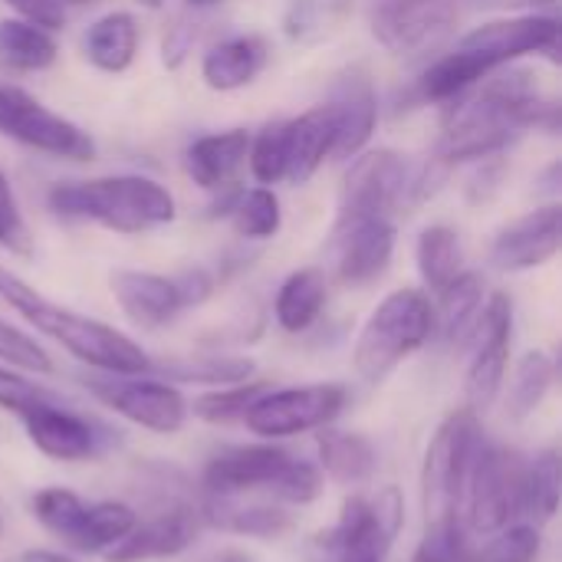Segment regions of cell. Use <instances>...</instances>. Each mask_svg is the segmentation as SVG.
<instances>
[{"label": "cell", "instance_id": "6da1fadb", "mask_svg": "<svg viewBox=\"0 0 562 562\" xmlns=\"http://www.w3.org/2000/svg\"><path fill=\"white\" fill-rule=\"evenodd\" d=\"M454 99H458V105H451V112L445 119V138L435 155L448 168L454 161L497 155L520 135V128L540 125V122H547L543 115L557 112L553 102L540 99V92L530 82V72H524V69L491 79L481 92L454 95Z\"/></svg>", "mask_w": 562, "mask_h": 562}, {"label": "cell", "instance_id": "7a4b0ae2", "mask_svg": "<svg viewBox=\"0 0 562 562\" xmlns=\"http://www.w3.org/2000/svg\"><path fill=\"white\" fill-rule=\"evenodd\" d=\"M0 300L10 310H16L33 329L56 339L69 356H76L79 362H86L95 372L145 375L151 366L148 352L138 342H132L125 333H119L99 319L79 316L66 306H56L53 300L40 296L30 283H23L7 267H0Z\"/></svg>", "mask_w": 562, "mask_h": 562}, {"label": "cell", "instance_id": "3957f363", "mask_svg": "<svg viewBox=\"0 0 562 562\" xmlns=\"http://www.w3.org/2000/svg\"><path fill=\"white\" fill-rule=\"evenodd\" d=\"M49 204L63 217L99 221L122 234H138L175 221V198L158 181L138 175L56 184L49 191Z\"/></svg>", "mask_w": 562, "mask_h": 562}, {"label": "cell", "instance_id": "277c9868", "mask_svg": "<svg viewBox=\"0 0 562 562\" xmlns=\"http://www.w3.org/2000/svg\"><path fill=\"white\" fill-rule=\"evenodd\" d=\"M431 336L435 306L428 303V296L422 290H395L366 319L352 349V366L362 382L379 385Z\"/></svg>", "mask_w": 562, "mask_h": 562}, {"label": "cell", "instance_id": "5b68a950", "mask_svg": "<svg viewBox=\"0 0 562 562\" xmlns=\"http://www.w3.org/2000/svg\"><path fill=\"white\" fill-rule=\"evenodd\" d=\"M402 517L405 504L398 487H385L379 497H349L339 520L313 537L310 557L313 562H385Z\"/></svg>", "mask_w": 562, "mask_h": 562}, {"label": "cell", "instance_id": "8992f818", "mask_svg": "<svg viewBox=\"0 0 562 562\" xmlns=\"http://www.w3.org/2000/svg\"><path fill=\"white\" fill-rule=\"evenodd\" d=\"M481 441H484L481 422H477V412L471 408L451 412L431 435V445L425 451V468H422L425 527L458 520L464 481H468V471Z\"/></svg>", "mask_w": 562, "mask_h": 562}, {"label": "cell", "instance_id": "52a82bcc", "mask_svg": "<svg viewBox=\"0 0 562 562\" xmlns=\"http://www.w3.org/2000/svg\"><path fill=\"white\" fill-rule=\"evenodd\" d=\"M524 471L527 464L517 451L481 441L464 481V497L458 510L461 527L468 533L491 537L517 524V517L524 514Z\"/></svg>", "mask_w": 562, "mask_h": 562}, {"label": "cell", "instance_id": "ba28073f", "mask_svg": "<svg viewBox=\"0 0 562 562\" xmlns=\"http://www.w3.org/2000/svg\"><path fill=\"white\" fill-rule=\"evenodd\" d=\"M82 385L102 405H109L115 415H122L125 422H132L145 431L175 435L184 428L188 402L165 379H148V372L145 375H109V372H102V375H86Z\"/></svg>", "mask_w": 562, "mask_h": 562}, {"label": "cell", "instance_id": "9c48e42d", "mask_svg": "<svg viewBox=\"0 0 562 562\" xmlns=\"http://www.w3.org/2000/svg\"><path fill=\"white\" fill-rule=\"evenodd\" d=\"M346 408L342 385H300V389H267L244 415L247 428L263 441L296 438L326 428Z\"/></svg>", "mask_w": 562, "mask_h": 562}, {"label": "cell", "instance_id": "30bf717a", "mask_svg": "<svg viewBox=\"0 0 562 562\" xmlns=\"http://www.w3.org/2000/svg\"><path fill=\"white\" fill-rule=\"evenodd\" d=\"M0 132L20 145L72 161H89L95 155V142L79 125L49 112L40 99H33L20 86H7V82H0Z\"/></svg>", "mask_w": 562, "mask_h": 562}, {"label": "cell", "instance_id": "8fae6325", "mask_svg": "<svg viewBox=\"0 0 562 562\" xmlns=\"http://www.w3.org/2000/svg\"><path fill=\"white\" fill-rule=\"evenodd\" d=\"M471 3L474 0H375L369 26L389 53L408 56L448 36Z\"/></svg>", "mask_w": 562, "mask_h": 562}, {"label": "cell", "instance_id": "7c38bea8", "mask_svg": "<svg viewBox=\"0 0 562 562\" xmlns=\"http://www.w3.org/2000/svg\"><path fill=\"white\" fill-rule=\"evenodd\" d=\"M474 339H477V349L468 366L464 392H468L471 412H487L497 402V395L507 382V366H510L514 306L504 293H494L491 303L481 310Z\"/></svg>", "mask_w": 562, "mask_h": 562}, {"label": "cell", "instance_id": "4fadbf2b", "mask_svg": "<svg viewBox=\"0 0 562 562\" xmlns=\"http://www.w3.org/2000/svg\"><path fill=\"white\" fill-rule=\"evenodd\" d=\"M408 168L412 161L392 148L356 158L342 184L339 224H352L362 217H389L392 207H402V188Z\"/></svg>", "mask_w": 562, "mask_h": 562}, {"label": "cell", "instance_id": "5bb4252c", "mask_svg": "<svg viewBox=\"0 0 562 562\" xmlns=\"http://www.w3.org/2000/svg\"><path fill=\"white\" fill-rule=\"evenodd\" d=\"M293 458L277 448L273 441L267 445H237L221 454H214L204 468V491L221 494V497H240L254 491H270L273 481L283 474V468Z\"/></svg>", "mask_w": 562, "mask_h": 562}, {"label": "cell", "instance_id": "9a60e30c", "mask_svg": "<svg viewBox=\"0 0 562 562\" xmlns=\"http://www.w3.org/2000/svg\"><path fill=\"white\" fill-rule=\"evenodd\" d=\"M201 530L198 510L188 504H171L158 510L151 520L135 524L109 553H102L105 562H148V560H171L184 553Z\"/></svg>", "mask_w": 562, "mask_h": 562}, {"label": "cell", "instance_id": "2e32d148", "mask_svg": "<svg viewBox=\"0 0 562 562\" xmlns=\"http://www.w3.org/2000/svg\"><path fill=\"white\" fill-rule=\"evenodd\" d=\"M562 244V207L547 204L540 211H530L527 217L514 221L501 231L491 250V263L504 273H520L543 267L560 254Z\"/></svg>", "mask_w": 562, "mask_h": 562}, {"label": "cell", "instance_id": "e0dca14e", "mask_svg": "<svg viewBox=\"0 0 562 562\" xmlns=\"http://www.w3.org/2000/svg\"><path fill=\"white\" fill-rule=\"evenodd\" d=\"M395 254V227L389 217H362L336 224V270L342 283L366 286L379 280Z\"/></svg>", "mask_w": 562, "mask_h": 562}, {"label": "cell", "instance_id": "ac0fdd59", "mask_svg": "<svg viewBox=\"0 0 562 562\" xmlns=\"http://www.w3.org/2000/svg\"><path fill=\"white\" fill-rule=\"evenodd\" d=\"M20 418L36 451H43L53 461H86L99 454V441H102L99 428L89 418L63 408L56 398L26 408Z\"/></svg>", "mask_w": 562, "mask_h": 562}, {"label": "cell", "instance_id": "d6986e66", "mask_svg": "<svg viewBox=\"0 0 562 562\" xmlns=\"http://www.w3.org/2000/svg\"><path fill=\"white\" fill-rule=\"evenodd\" d=\"M458 46L484 53L497 69L524 53H553L560 49V20L557 16H514L494 20L471 30Z\"/></svg>", "mask_w": 562, "mask_h": 562}, {"label": "cell", "instance_id": "ffe728a7", "mask_svg": "<svg viewBox=\"0 0 562 562\" xmlns=\"http://www.w3.org/2000/svg\"><path fill=\"white\" fill-rule=\"evenodd\" d=\"M109 286H112V296L122 306V313L142 329H158L184 310L178 283L168 277H158V273L115 270Z\"/></svg>", "mask_w": 562, "mask_h": 562}, {"label": "cell", "instance_id": "44dd1931", "mask_svg": "<svg viewBox=\"0 0 562 562\" xmlns=\"http://www.w3.org/2000/svg\"><path fill=\"white\" fill-rule=\"evenodd\" d=\"M339 138V119L333 102L303 112L300 119L286 122V178L303 184L310 181L319 165L333 155Z\"/></svg>", "mask_w": 562, "mask_h": 562}, {"label": "cell", "instance_id": "7402d4cb", "mask_svg": "<svg viewBox=\"0 0 562 562\" xmlns=\"http://www.w3.org/2000/svg\"><path fill=\"white\" fill-rule=\"evenodd\" d=\"M198 520L201 527H214L224 533H237V537H260V540H273L283 537L293 527V517L273 504H257L244 497H221V494H207L198 507Z\"/></svg>", "mask_w": 562, "mask_h": 562}, {"label": "cell", "instance_id": "603a6c76", "mask_svg": "<svg viewBox=\"0 0 562 562\" xmlns=\"http://www.w3.org/2000/svg\"><path fill=\"white\" fill-rule=\"evenodd\" d=\"M333 109H336V119H339V138H336L333 158H356L366 148V142L372 138V132H375L379 105H375L372 82L362 72H349L336 86Z\"/></svg>", "mask_w": 562, "mask_h": 562}, {"label": "cell", "instance_id": "cb8c5ba5", "mask_svg": "<svg viewBox=\"0 0 562 562\" xmlns=\"http://www.w3.org/2000/svg\"><path fill=\"white\" fill-rule=\"evenodd\" d=\"M247 148H250V135L244 128L204 135L188 148V175L207 191L227 188L231 178L247 161Z\"/></svg>", "mask_w": 562, "mask_h": 562}, {"label": "cell", "instance_id": "d4e9b609", "mask_svg": "<svg viewBox=\"0 0 562 562\" xmlns=\"http://www.w3.org/2000/svg\"><path fill=\"white\" fill-rule=\"evenodd\" d=\"M319 431L323 435L316 438V454H319L316 468L326 477H333L336 484H346V487H359L375 474L379 454H375V445L366 435L333 431V428H319Z\"/></svg>", "mask_w": 562, "mask_h": 562}, {"label": "cell", "instance_id": "484cf974", "mask_svg": "<svg viewBox=\"0 0 562 562\" xmlns=\"http://www.w3.org/2000/svg\"><path fill=\"white\" fill-rule=\"evenodd\" d=\"M481 310H484V280L477 273L461 270L445 290H438L435 333H441L445 342H464L474 336Z\"/></svg>", "mask_w": 562, "mask_h": 562}, {"label": "cell", "instance_id": "4316f807", "mask_svg": "<svg viewBox=\"0 0 562 562\" xmlns=\"http://www.w3.org/2000/svg\"><path fill=\"white\" fill-rule=\"evenodd\" d=\"M263 63H267V43L260 36H234L204 56L201 72L211 89L227 92V89H240V86L254 82V76L263 69Z\"/></svg>", "mask_w": 562, "mask_h": 562}, {"label": "cell", "instance_id": "83f0119b", "mask_svg": "<svg viewBox=\"0 0 562 562\" xmlns=\"http://www.w3.org/2000/svg\"><path fill=\"white\" fill-rule=\"evenodd\" d=\"M138 49V26L132 13H105L99 16L89 33H86V56L92 66L105 69V72H122L132 66Z\"/></svg>", "mask_w": 562, "mask_h": 562}, {"label": "cell", "instance_id": "f1b7e54d", "mask_svg": "<svg viewBox=\"0 0 562 562\" xmlns=\"http://www.w3.org/2000/svg\"><path fill=\"white\" fill-rule=\"evenodd\" d=\"M323 306H326V277H323V270L306 267L283 280L273 313L286 333H303L319 319Z\"/></svg>", "mask_w": 562, "mask_h": 562}, {"label": "cell", "instance_id": "f546056e", "mask_svg": "<svg viewBox=\"0 0 562 562\" xmlns=\"http://www.w3.org/2000/svg\"><path fill=\"white\" fill-rule=\"evenodd\" d=\"M497 66L477 53V49H464L458 46L454 53L441 56L425 76H422V95L435 99V102H448L454 95H464L468 89H474L484 76H491Z\"/></svg>", "mask_w": 562, "mask_h": 562}, {"label": "cell", "instance_id": "4dcf8cb0", "mask_svg": "<svg viewBox=\"0 0 562 562\" xmlns=\"http://www.w3.org/2000/svg\"><path fill=\"white\" fill-rule=\"evenodd\" d=\"M148 372L165 375L168 382H201V385H237L254 375L250 359L234 356H198V359H175L161 366H148Z\"/></svg>", "mask_w": 562, "mask_h": 562}, {"label": "cell", "instance_id": "1f68e13d", "mask_svg": "<svg viewBox=\"0 0 562 562\" xmlns=\"http://www.w3.org/2000/svg\"><path fill=\"white\" fill-rule=\"evenodd\" d=\"M59 46L49 30L33 26L26 20H3L0 23V59L16 69H46L56 59Z\"/></svg>", "mask_w": 562, "mask_h": 562}, {"label": "cell", "instance_id": "d6a6232c", "mask_svg": "<svg viewBox=\"0 0 562 562\" xmlns=\"http://www.w3.org/2000/svg\"><path fill=\"white\" fill-rule=\"evenodd\" d=\"M461 240L451 227L445 224H435V227H425L422 237H418V270H422V280L438 293L445 290L458 273H461Z\"/></svg>", "mask_w": 562, "mask_h": 562}, {"label": "cell", "instance_id": "836d02e7", "mask_svg": "<svg viewBox=\"0 0 562 562\" xmlns=\"http://www.w3.org/2000/svg\"><path fill=\"white\" fill-rule=\"evenodd\" d=\"M553 375H557V366L547 352H527L517 369H514V379H510V398H507V412L510 418L524 422L527 415H533L547 392L553 389Z\"/></svg>", "mask_w": 562, "mask_h": 562}, {"label": "cell", "instance_id": "e575fe53", "mask_svg": "<svg viewBox=\"0 0 562 562\" xmlns=\"http://www.w3.org/2000/svg\"><path fill=\"white\" fill-rule=\"evenodd\" d=\"M135 524H138V517H135V510L128 504H119V501L89 504L86 517H82L76 550L79 553H109Z\"/></svg>", "mask_w": 562, "mask_h": 562}, {"label": "cell", "instance_id": "d590c367", "mask_svg": "<svg viewBox=\"0 0 562 562\" xmlns=\"http://www.w3.org/2000/svg\"><path fill=\"white\" fill-rule=\"evenodd\" d=\"M560 451L547 448L524 471V510H530L540 520H553L557 510H560Z\"/></svg>", "mask_w": 562, "mask_h": 562}, {"label": "cell", "instance_id": "8d00e7d4", "mask_svg": "<svg viewBox=\"0 0 562 562\" xmlns=\"http://www.w3.org/2000/svg\"><path fill=\"white\" fill-rule=\"evenodd\" d=\"M86 507L79 494L66 491V487H46L33 497V517L53 533L59 537L66 547L76 550V540H79V530H82V517H86Z\"/></svg>", "mask_w": 562, "mask_h": 562}, {"label": "cell", "instance_id": "74e56055", "mask_svg": "<svg viewBox=\"0 0 562 562\" xmlns=\"http://www.w3.org/2000/svg\"><path fill=\"white\" fill-rule=\"evenodd\" d=\"M270 385L267 382H237V385H221L214 392H204L194 398L191 412L201 418V422H211V425H227V422H237L247 415V408L267 392Z\"/></svg>", "mask_w": 562, "mask_h": 562}, {"label": "cell", "instance_id": "f35d334b", "mask_svg": "<svg viewBox=\"0 0 562 562\" xmlns=\"http://www.w3.org/2000/svg\"><path fill=\"white\" fill-rule=\"evenodd\" d=\"M234 227L240 237H254V240H267L280 231V201L270 188H254L247 194L237 198L234 204Z\"/></svg>", "mask_w": 562, "mask_h": 562}, {"label": "cell", "instance_id": "ab89813d", "mask_svg": "<svg viewBox=\"0 0 562 562\" xmlns=\"http://www.w3.org/2000/svg\"><path fill=\"white\" fill-rule=\"evenodd\" d=\"M540 533L524 524H510L491 533L481 547H474V562H537L540 560Z\"/></svg>", "mask_w": 562, "mask_h": 562}, {"label": "cell", "instance_id": "60d3db41", "mask_svg": "<svg viewBox=\"0 0 562 562\" xmlns=\"http://www.w3.org/2000/svg\"><path fill=\"white\" fill-rule=\"evenodd\" d=\"M468 537L471 533L461 527V520L431 524L425 527V537L412 562H474V547Z\"/></svg>", "mask_w": 562, "mask_h": 562}, {"label": "cell", "instance_id": "b9f144b4", "mask_svg": "<svg viewBox=\"0 0 562 562\" xmlns=\"http://www.w3.org/2000/svg\"><path fill=\"white\" fill-rule=\"evenodd\" d=\"M250 171L260 184H273L286 178V122L267 125L247 148Z\"/></svg>", "mask_w": 562, "mask_h": 562}, {"label": "cell", "instance_id": "7bdbcfd3", "mask_svg": "<svg viewBox=\"0 0 562 562\" xmlns=\"http://www.w3.org/2000/svg\"><path fill=\"white\" fill-rule=\"evenodd\" d=\"M267 494L277 497L280 504H293V507L313 504L323 494V471L316 464H310V461H296L293 458Z\"/></svg>", "mask_w": 562, "mask_h": 562}, {"label": "cell", "instance_id": "ee69618b", "mask_svg": "<svg viewBox=\"0 0 562 562\" xmlns=\"http://www.w3.org/2000/svg\"><path fill=\"white\" fill-rule=\"evenodd\" d=\"M0 359L10 362L20 372H33V375H49L53 372L49 352L36 339H30L26 333H20L16 326H10L3 319H0Z\"/></svg>", "mask_w": 562, "mask_h": 562}, {"label": "cell", "instance_id": "f6af8a7d", "mask_svg": "<svg viewBox=\"0 0 562 562\" xmlns=\"http://www.w3.org/2000/svg\"><path fill=\"white\" fill-rule=\"evenodd\" d=\"M0 247H7L16 257H30L33 254L30 227H26L20 207H16L13 188H10V181H7L3 171H0Z\"/></svg>", "mask_w": 562, "mask_h": 562}, {"label": "cell", "instance_id": "bcb514c9", "mask_svg": "<svg viewBox=\"0 0 562 562\" xmlns=\"http://www.w3.org/2000/svg\"><path fill=\"white\" fill-rule=\"evenodd\" d=\"M56 395H49L46 389H40L36 382L10 372V369H0V408L13 412V415H23L26 408L40 405V402H49Z\"/></svg>", "mask_w": 562, "mask_h": 562}, {"label": "cell", "instance_id": "7dc6e473", "mask_svg": "<svg viewBox=\"0 0 562 562\" xmlns=\"http://www.w3.org/2000/svg\"><path fill=\"white\" fill-rule=\"evenodd\" d=\"M26 23L59 30L66 23V0H7Z\"/></svg>", "mask_w": 562, "mask_h": 562}, {"label": "cell", "instance_id": "c3c4849f", "mask_svg": "<svg viewBox=\"0 0 562 562\" xmlns=\"http://www.w3.org/2000/svg\"><path fill=\"white\" fill-rule=\"evenodd\" d=\"M175 283H178V293H181L184 306H198V303H204L211 296V277L204 270H188Z\"/></svg>", "mask_w": 562, "mask_h": 562}, {"label": "cell", "instance_id": "681fc988", "mask_svg": "<svg viewBox=\"0 0 562 562\" xmlns=\"http://www.w3.org/2000/svg\"><path fill=\"white\" fill-rule=\"evenodd\" d=\"M20 562H76V560H69V557H63V553H53V550H26V553H20Z\"/></svg>", "mask_w": 562, "mask_h": 562}, {"label": "cell", "instance_id": "f907efd6", "mask_svg": "<svg viewBox=\"0 0 562 562\" xmlns=\"http://www.w3.org/2000/svg\"><path fill=\"white\" fill-rule=\"evenodd\" d=\"M474 3H504V7H524V3H557V0H474Z\"/></svg>", "mask_w": 562, "mask_h": 562}, {"label": "cell", "instance_id": "816d5d0a", "mask_svg": "<svg viewBox=\"0 0 562 562\" xmlns=\"http://www.w3.org/2000/svg\"><path fill=\"white\" fill-rule=\"evenodd\" d=\"M188 3H194V7H214V3H221V0H188Z\"/></svg>", "mask_w": 562, "mask_h": 562}, {"label": "cell", "instance_id": "f5cc1de1", "mask_svg": "<svg viewBox=\"0 0 562 562\" xmlns=\"http://www.w3.org/2000/svg\"><path fill=\"white\" fill-rule=\"evenodd\" d=\"M138 3H145V7H158L161 0H138Z\"/></svg>", "mask_w": 562, "mask_h": 562}, {"label": "cell", "instance_id": "db71d44e", "mask_svg": "<svg viewBox=\"0 0 562 562\" xmlns=\"http://www.w3.org/2000/svg\"><path fill=\"white\" fill-rule=\"evenodd\" d=\"M72 3H95V0H72Z\"/></svg>", "mask_w": 562, "mask_h": 562}, {"label": "cell", "instance_id": "11a10c76", "mask_svg": "<svg viewBox=\"0 0 562 562\" xmlns=\"http://www.w3.org/2000/svg\"><path fill=\"white\" fill-rule=\"evenodd\" d=\"M0 530H3V524H0Z\"/></svg>", "mask_w": 562, "mask_h": 562}]
</instances>
